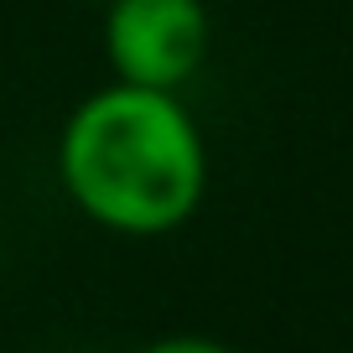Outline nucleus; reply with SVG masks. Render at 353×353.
I'll return each instance as SVG.
<instances>
[{"label":"nucleus","mask_w":353,"mask_h":353,"mask_svg":"<svg viewBox=\"0 0 353 353\" xmlns=\"http://www.w3.org/2000/svg\"><path fill=\"white\" fill-rule=\"evenodd\" d=\"M52 172L94 229L161 239L203 208L213 156L182 94L110 78L63 114Z\"/></svg>","instance_id":"nucleus-1"},{"label":"nucleus","mask_w":353,"mask_h":353,"mask_svg":"<svg viewBox=\"0 0 353 353\" xmlns=\"http://www.w3.org/2000/svg\"><path fill=\"white\" fill-rule=\"evenodd\" d=\"M208 0H110L104 6V63L120 83L182 94L208 68Z\"/></svg>","instance_id":"nucleus-2"},{"label":"nucleus","mask_w":353,"mask_h":353,"mask_svg":"<svg viewBox=\"0 0 353 353\" xmlns=\"http://www.w3.org/2000/svg\"><path fill=\"white\" fill-rule=\"evenodd\" d=\"M135 353H234V348L219 338H203V332H172V338H156Z\"/></svg>","instance_id":"nucleus-3"}]
</instances>
